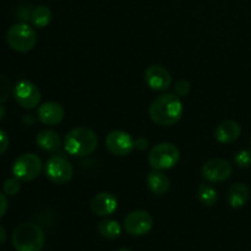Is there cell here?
Returning a JSON list of instances; mask_svg holds the SVG:
<instances>
[{"label": "cell", "instance_id": "obj_1", "mask_svg": "<svg viewBox=\"0 0 251 251\" xmlns=\"http://www.w3.org/2000/svg\"><path fill=\"white\" fill-rule=\"evenodd\" d=\"M184 105L180 97L176 93H162L151 103L149 109L150 118L161 126H171L181 119Z\"/></svg>", "mask_w": 251, "mask_h": 251}, {"label": "cell", "instance_id": "obj_2", "mask_svg": "<svg viewBox=\"0 0 251 251\" xmlns=\"http://www.w3.org/2000/svg\"><path fill=\"white\" fill-rule=\"evenodd\" d=\"M64 147L71 156L86 157L97 150L98 137L96 132L88 127H74L64 137Z\"/></svg>", "mask_w": 251, "mask_h": 251}, {"label": "cell", "instance_id": "obj_3", "mask_svg": "<svg viewBox=\"0 0 251 251\" xmlns=\"http://www.w3.org/2000/svg\"><path fill=\"white\" fill-rule=\"evenodd\" d=\"M11 242L16 251H41L46 244V235L39 226L21 223L15 228Z\"/></svg>", "mask_w": 251, "mask_h": 251}, {"label": "cell", "instance_id": "obj_4", "mask_svg": "<svg viewBox=\"0 0 251 251\" xmlns=\"http://www.w3.org/2000/svg\"><path fill=\"white\" fill-rule=\"evenodd\" d=\"M6 42L12 50L17 53H27L36 46L37 33L29 25L19 22L9 28L6 33Z\"/></svg>", "mask_w": 251, "mask_h": 251}, {"label": "cell", "instance_id": "obj_5", "mask_svg": "<svg viewBox=\"0 0 251 251\" xmlns=\"http://www.w3.org/2000/svg\"><path fill=\"white\" fill-rule=\"evenodd\" d=\"M180 152L176 145L171 142H161L151 149L149 153V162L156 171H167L178 164Z\"/></svg>", "mask_w": 251, "mask_h": 251}, {"label": "cell", "instance_id": "obj_6", "mask_svg": "<svg viewBox=\"0 0 251 251\" xmlns=\"http://www.w3.org/2000/svg\"><path fill=\"white\" fill-rule=\"evenodd\" d=\"M42 159L34 153H24L12 163V174L21 181H32L41 174Z\"/></svg>", "mask_w": 251, "mask_h": 251}, {"label": "cell", "instance_id": "obj_7", "mask_svg": "<svg viewBox=\"0 0 251 251\" xmlns=\"http://www.w3.org/2000/svg\"><path fill=\"white\" fill-rule=\"evenodd\" d=\"M44 169L49 180L58 185L68 184L74 176V168L70 162L60 156L50 157L47 161Z\"/></svg>", "mask_w": 251, "mask_h": 251}, {"label": "cell", "instance_id": "obj_8", "mask_svg": "<svg viewBox=\"0 0 251 251\" xmlns=\"http://www.w3.org/2000/svg\"><path fill=\"white\" fill-rule=\"evenodd\" d=\"M15 100L25 109H34L41 103V91L33 82L21 80L12 88Z\"/></svg>", "mask_w": 251, "mask_h": 251}, {"label": "cell", "instance_id": "obj_9", "mask_svg": "<svg viewBox=\"0 0 251 251\" xmlns=\"http://www.w3.org/2000/svg\"><path fill=\"white\" fill-rule=\"evenodd\" d=\"M152 227H153V218L146 211H132L124 218V229L132 237H142L149 234Z\"/></svg>", "mask_w": 251, "mask_h": 251}, {"label": "cell", "instance_id": "obj_10", "mask_svg": "<svg viewBox=\"0 0 251 251\" xmlns=\"http://www.w3.org/2000/svg\"><path fill=\"white\" fill-rule=\"evenodd\" d=\"M105 147L114 156L124 157L135 149V140L124 130H113L105 137Z\"/></svg>", "mask_w": 251, "mask_h": 251}, {"label": "cell", "instance_id": "obj_11", "mask_svg": "<svg viewBox=\"0 0 251 251\" xmlns=\"http://www.w3.org/2000/svg\"><path fill=\"white\" fill-rule=\"evenodd\" d=\"M233 166L222 158H213L206 162L201 168V174L210 183H221L232 176Z\"/></svg>", "mask_w": 251, "mask_h": 251}, {"label": "cell", "instance_id": "obj_12", "mask_svg": "<svg viewBox=\"0 0 251 251\" xmlns=\"http://www.w3.org/2000/svg\"><path fill=\"white\" fill-rule=\"evenodd\" d=\"M145 81L151 90L163 92L172 86V76L166 68L151 65L145 71Z\"/></svg>", "mask_w": 251, "mask_h": 251}, {"label": "cell", "instance_id": "obj_13", "mask_svg": "<svg viewBox=\"0 0 251 251\" xmlns=\"http://www.w3.org/2000/svg\"><path fill=\"white\" fill-rule=\"evenodd\" d=\"M90 207L96 216L107 217L113 215L118 208V199L112 193L103 191L93 196L90 202Z\"/></svg>", "mask_w": 251, "mask_h": 251}, {"label": "cell", "instance_id": "obj_14", "mask_svg": "<svg viewBox=\"0 0 251 251\" xmlns=\"http://www.w3.org/2000/svg\"><path fill=\"white\" fill-rule=\"evenodd\" d=\"M64 115H65V112H64L61 104L53 102V100L39 105L38 113H37L39 122L44 125H49V126L60 124L64 119Z\"/></svg>", "mask_w": 251, "mask_h": 251}, {"label": "cell", "instance_id": "obj_15", "mask_svg": "<svg viewBox=\"0 0 251 251\" xmlns=\"http://www.w3.org/2000/svg\"><path fill=\"white\" fill-rule=\"evenodd\" d=\"M242 135V127L234 120H225L215 130V137L220 144H232Z\"/></svg>", "mask_w": 251, "mask_h": 251}, {"label": "cell", "instance_id": "obj_16", "mask_svg": "<svg viewBox=\"0 0 251 251\" xmlns=\"http://www.w3.org/2000/svg\"><path fill=\"white\" fill-rule=\"evenodd\" d=\"M147 186L154 195H164L171 188V180L162 171H153L147 176Z\"/></svg>", "mask_w": 251, "mask_h": 251}, {"label": "cell", "instance_id": "obj_17", "mask_svg": "<svg viewBox=\"0 0 251 251\" xmlns=\"http://www.w3.org/2000/svg\"><path fill=\"white\" fill-rule=\"evenodd\" d=\"M227 198L233 208H240L247 205L250 198V190L244 183H235L228 190Z\"/></svg>", "mask_w": 251, "mask_h": 251}, {"label": "cell", "instance_id": "obj_18", "mask_svg": "<svg viewBox=\"0 0 251 251\" xmlns=\"http://www.w3.org/2000/svg\"><path fill=\"white\" fill-rule=\"evenodd\" d=\"M36 142L37 145H38L39 149H42L43 151L53 152L56 151V150L60 147L61 140L55 131L46 129L41 130V131L38 132V135H37L36 137Z\"/></svg>", "mask_w": 251, "mask_h": 251}, {"label": "cell", "instance_id": "obj_19", "mask_svg": "<svg viewBox=\"0 0 251 251\" xmlns=\"http://www.w3.org/2000/svg\"><path fill=\"white\" fill-rule=\"evenodd\" d=\"M51 17H53L51 10L48 6H44V5L34 7L33 11L29 15L32 25L36 28H44V27L48 26L51 21Z\"/></svg>", "mask_w": 251, "mask_h": 251}, {"label": "cell", "instance_id": "obj_20", "mask_svg": "<svg viewBox=\"0 0 251 251\" xmlns=\"http://www.w3.org/2000/svg\"><path fill=\"white\" fill-rule=\"evenodd\" d=\"M98 233L105 239H115L122 234V226L118 221L107 218L98 223Z\"/></svg>", "mask_w": 251, "mask_h": 251}, {"label": "cell", "instance_id": "obj_21", "mask_svg": "<svg viewBox=\"0 0 251 251\" xmlns=\"http://www.w3.org/2000/svg\"><path fill=\"white\" fill-rule=\"evenodd\" d=\"M199 200L205 206H213L217 202V190L211 184H201L198 190Z\"/></svg>", "mask_w": 251, "mask_h": 251}, {"label": "cell", "instance_id": "obj_22", "mask_svg": "<svg viewBox=\"0 0 251 251\" xmlns=\"http://www.w3.org/2000/svg\"><path fill=\"white\" fill-rule=\"evenodd\" d=\"M20 190H21V180H19L16 176L6 179L2 184V191L7 196H15L19 194Z\"/></svg>", "mask_w": 251, "mask_h": 251}, {"label": "cell", "instance_id": "obj_23", "mask_svg": "<svg viewBox=\"0 0 251 251\" xmlns=\"http://www.w3.org/2000/svg\"><path fill=\"white\" fill-rule=\"evenodd\" d=\"M12 93V87L10 81L0 74V103H5Z\"/></svg>", "mask_w": 251, "mask_h": 251}, {"label": "cell", "instance_id": "obj_24", "mask_svg": "<svg viewBox=\"0 0 251 251\" xmlns=\"http://www.w3.org/2000/svg\"><path fill=\"white\" fill-rule=\"evenodd\" d=\"M234 162L239 168H249L251 166V151L250 150H242L234 157Z\"/></svg>", "mask_w": 251, "mask_h": 251}, {"label": "cell", "instance_id": "obj_25", "mask_svg": "<svg viewBox=\"0 0 251 251\" xmlns=\"http://www.w3.org/2000/svg\"><path fill=\"white\" fill-rule=\"evenodd\" d=\"M191 90V85L188 80L185 78H181V80L176 81V86H174V92L176 95H178L179 97H185V96L189 95Z\"/></svg>", "mask_w": 251, "mask_h": 251}, {"label": "cell", "instance_id": "obj_26", "mask_svg": "<svg viewBox=\"0 0 251 251\" xmlns=\"http://www.w3.org/2000/svg\"><path fill=\"white\" fill-rule=\"evenodd\" d=\"M9 145H10L9 136H7V134L4 131V130L0 129V154L6 152V150L9 149Z\"/></svg>", "mask_w": 251, "mask_h": 251}, {"label": "cell", "instance_id": "obj_27", "mask_svg": "<svg viewBox=\"0 0 251 251\" xmlns=\"http://www.w3.org/2000/svg\"><path fill=\"white\" fill-rule=\"evenodd\" d=\"M7 207H9V201L5 194L0 193V218L6 213Z\"/></svg>", "mask_w": 251, "mask_h": 251}, {"label": "cell", "instance_id": "obj_28", "mask_svg": "<svg viewBox=\"0 0 251 251\" xmlns=\"http://www.w3.org/2000/svg\"><path fill=\"white\" fill-rule=\"evenodd\" d=\"M149 146V140L146 137H139V139L135 140V149L140 150V151H144Z\"/></svg>", "mask_w": 251, "mask_h": 251}, {"label": "cell", "instance_id": "obj_29", "mask_svg": "<svg viewBox=\"0 0 251 251\" xmlns=\"http://www.w3.org/2000/svg\"><path fill=\"white\" fill-rule=\"evenodd\" d=\"M22 123L27 125V126H31V125H34V123H36V118L32 114H27L22 118Z\"/></svg>", "mask_w": 251, "mask_h": 251}, {"label": "cell", "instance_id": "obj_30", "mask_svg": "<svg viewBox=\"0 0 251 251\" xmlns=\"http://www.w3.org/2000/svg\"><path fill=\"white\" fill-rule=\"evenodd\" d=\"M6 242V232L2 227H0V245H2Z\"/></svg>", "mask_w": 251, "mask_h": 251}, {"label": "cell", "instance_id": "obj_31", "mask_svg": "<svg viewBox=\"0 0 251 251\" xmlns=\"http://www.w3.org/2000/svg\"><path fill=\"white\" fill-rule=\"evenodd\" d=\"M5 113H6V109H5L4 105H1V103H0V122H1V120L4 119Z\"/></svg>", "mask_w": 251, "mask_h": 251}, {"label": "cell", "instance_id": "obj_32", "mask_svg": "<svg viewBox=\"0 0 251 251\" xmlns=\"http://www.w3.org/2000/svg\"><path fill=\"white\" fill-rule=\"evenodd\" d=\"M118 251H131V250L127 249V248H120V249L118 250Z\"/></svg>", "mask_w": 251, "mask_h": 251}, {"label": "cell", "instance_id": "obj_33", "mask_svg": "<svg viewBox=\"0 0 251 251\" xmlns=\"http://www.w3.org/2000/svg\"><path fill=\"white\" fill-rule=\"evenodd\" d=\"M250 145H251V140H250Z\"/></svg>", "mask_w": 251, "mask_h": 251}]
</instances>
